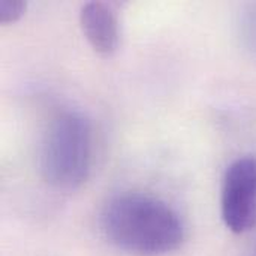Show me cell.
Segmentation results:
<instances>
[{"label":"cell","mask_w":256,"mask_h":256,"mask_svg":"<svg viewBox=\"0 0 256 256\" xmlns=\"http://www.w3.org/2000/svg\"><path fill=\"white\" fill-rule=\"evenodd\" d=\"M100 222L110 243L130 255H166L184 240L178 213L150 195L124 194L112 198L104 208Z\"/></svg>","instance_id":"obj_1"},{"label":"cell","mask_w":256,"mask_h":256,"mask_svg":"<svg viewBox=\"0 0 256 256\" xmlns=\"http://www.w3.org/2000/svg\"><path fill=\"white\" fill-rule=\"evenodd\" d=\"M93 160V132L88 120L75 111L58 112L42 138L39 166L56 189L74 190L88 177Z\"/></svg>","instance_id":"obj_2"},{"label":"cell","mask_w":256,"mask_h":256,"mask_svg":"<svg viewBox=\"0 0 256 256\" xmlns=\"http://www.w3.org/2000/svg\"><path fill=\"white\" fill-rule=\"evenodd\" d=\"M220 210L225 226L244 234L256 226V156L234 160L222 182Z\"/></svg>","instance_id":"obj_3"},{"label":"cell","mask_w":256,"mask_h":256,"mask_svg":"<svg viewBox=\"0 0 256 256\" xmlns=\"http://www.w3.org/2000/svg\"><path fill=\"white\" fill-rule=\"evenodd\" d=\"M82 33L92 48L100 56H111L120 39L117 9L112 3L88 2L80 12Z\"/></svg>","instance_id":"obj_4"},{"label":"cell","mask_w":256,"mask_h":256,"mask_svg":"<svg viewBox=\"0 0 256 256\" xmlns=\"http://www.w3.org/2000/svg\"><path fill=\"white\" fill-rule=\"evenodd\" d=\"M27 4L21 0H4L0 3V21L8 24L20 20Z\"/></svg>","instance_id":"obj_5"},{"label":"cell","mask_w":256,"mask_h":256,"mask_svg":"<svg viewBox=\"0 0 256 256\" xmlns=\"http://www.w3.org/2000/svg\"><path fill=\"white\" fill-rule=\"evenodd\" d=\"M248 256H256V240L252 243V246H250V249L248 252Z\"/></svg>","instance_id":"obj_6"}]
</instances>
